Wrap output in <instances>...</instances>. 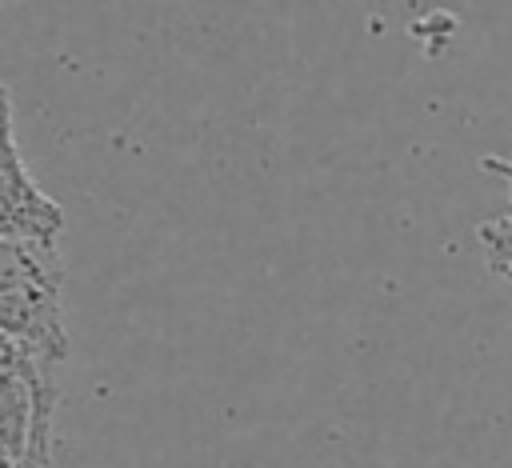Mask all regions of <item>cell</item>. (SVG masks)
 Masks as SVG:
<instances>
[{"label": "cell", "mask_w": 512, "mask_h": 468, "mask_svg": "<svg viewBox=\"0 0 512 468\" xmlns=\"http://www.w3.org/2000/svg\"><path fill=\"white\" fill-rule=\"evenodd\" d=\"M64 256L60 244L0 240V332L24 356L60 368L68 356L64 328Z\"/></svg>", "instance_id": "obj_1"}, {"label": "cell", "mask_w": 512, "mask_h": 468, "mask_svg": "<svg viewBox=\"0 0 512 468\" xmlns=\"http://www.w3.org/2000/svg\"><path fill=\"white\" fill-rule=\"evenodd\" d=\"M56 368L0 340V452L4 468H52Z\"/></svg>", "instance_id": "obj_2"}, {"label": "cell", "mask_w": 512, "mask_h": 468, "mask_svg": "<svg viewBox=\"0 0 512 468\" xmlns=\"http://www.w3.org/2000/svg\"><path fill=\"white\" fill-rule=\"evenodd\" d=\"M60 236H64V212L32 180V172L24 168V156L16 148L12 96L4 92V132H0V240L60 244Z\"/></svg>", "instance_id": "obj_3"}, {"label": "cell", "mask_w": 512, "mask_h": 468, "mask_svg": "<svg viewBox=\"0 0 512 468\" xmlns=\"http://www.w3.org/2000/svg\"><path fill=\"white\" fill-rule=\"evenodd\" d=\"M484 168H488V172H500V176L512 184V168H508L504 160L488 156V160H484ZM476 240H480V248H484L488 268L512 284V208H508V212H500L496 220H484V224L476 228Z\"/></svg>", "instance_id": "obj_4"}, {"label": "cell", "mask_w": 512, "mask_h": 468, "mask_svg": "<svg viewBox=\"0 0 512 468\" xmlns=\"http://www.w3.org/2000/svg\"><path fill=\"white\" fill-rule=\"evenodd\" d=\"M504 164H508V168H512V160H504Z\"/></svg>", "instance_id": "obj_5"}]
</instances>
